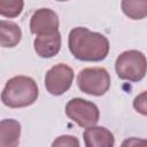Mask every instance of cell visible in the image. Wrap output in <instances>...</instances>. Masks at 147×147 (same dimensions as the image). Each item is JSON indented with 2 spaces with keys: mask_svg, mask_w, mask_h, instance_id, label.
Segmentation results:
<instances>
[{
  "mask_svg": "<svg viewBox=\"0 0 147 147\" xmlns=\"http://www.w3.org/2000/svg\"><path fill=\"white\" fill-rule=\"evenodd\" d=\"M68 46L70 53L77 60L85 62L102 61L109 53V41L107 37L84 26L74 28L69 32Z\"/></svg>",
  "mask_w": 147,
  "mask_h": 147,
  "instance_id": "1",
  "label": "cell"
},
{
  "mask_svg": "<svg viewBox=\"0 0 147 147\" xmlns=\"http://www.w3.org/2000/svg\"><path fill=\"white\" fill-rule=\"evenodd\" d=\"M39 90L34 79L28 76H15L10 78L1 93V101L9 108H24L34 103Z\"/></svg>",
  "mask_w": 147,
  "mask_h": 147,
  "instance_id": "2",
  "label": "cell"
},
{
  "mask_svg": "<svg viewBox=\"0 0 147 147\" xmlns=\"http://www.w3.org/2000/svg\"><path fill=\"white\" fill-rule=\"evenodd\" d=\"M115 71L123 80L140 82L147 74V57L137 49L125 51L116 59Z\"/></svg>",
  "mask_w": 147,
  "mask_h": 147,
  "instance_id": "3",
  "label": "cell"
},
{
  "mask_svg": "<svg viewBox=\"0 0 147 147\" xmlns=\"http://www.w3.org/2000/svg\"><path fill=\"white\" fill-rule=\"evenodd\" d=\"M77 85L86 94L101 96L110 87V75L105 68H85L77 76Z\"/></svg>",
  "mask_w": 147,
  "mask_h": 147,
  "instance_id": "4",
  "label": "cell"
},
{
  "mask_svg": "<svg viewBox=\"0 0 147 147\" xmlns=\"http://www.w3.org/2000/svg\"><path fill=\"white\" fill-rule=\"evenodd\" d=\"M65 114L80 127L94 126L100 117L98 106L82 98H74L68 101L65 105Z\"/></svg>",
  "mask_w": 147,
  "mask_h": 147,
  "instance_id": "5",
  "label": "cell"
},
{
  "mask_svg": "<svg viewBox=\"0 0 147 147\" xmlns=\"http://www.w3.org/2000/svg\"><path fill=\"white\" fill-rule=\"evenodd\" d=\"M74 70L64 63L53 65L45 75V87L52 95L59 96L65 93L72 85Z\"/></svg>",
  "mask_w": 147,
  "mask_h": 147,
  "instance_id": "6",
  "label": "cell"
},
{
  "mask_svg": "<svg viewBox=\"0 0 147 147\" xmlns=\"http://www.w3.org/2000/svg\"><path fill=\"white\" fill-rule=\"evenodd\" d=\"M59 16L49 8L37 9L30 20V31L36 36L53 34L59 31Z\"/></svg>",
  "mask_w": 147,
  "mask_h": 147,
  "instance_id": "7",
  "label": "cell"
},
{
  "mask_svg": "<svg viewBox=\"0 0 147 147\" xmlns=\"http://www.w3.org/2000/svg\"><path fill=\"white\" fill-rule=\"evenodd\" d=\"M33 48L40 57L49 59L55 56L61 49V34L55 32L53 34L37 36L33 41Z\"/></svg>",
  "mask_w": 147,
  "mask_h": 147,
  "instance_id": "8",
  "label": "cell"
},
{
  "mask_svg": "<svg viewBox=\"0 0 147 147\" xmlns=\"http://www.w3.org/2000/svg\"><path fill=\"white\" fill-rule=\"evenodd\" d=\"M84 141L86 147H114L115 138L105 126H90L84 132Z\"/></svg>",
  "mask_w": 147,
  "mask_h": 147,
  "instance_id": "9",
  "label": "cell"
},
{
  "mask_svg": "<svg viewBox=\"0 0 147 147\" xmlns=\"http://www.w3.org/2000/svg\"><path fill=\"white\" fill-rule=\"evenodd\" d=\"M21 124L13 118L0 122V147H18Z\"/></svg>",
  "mask_w": 147,
  "mask_h": 147,
  "instance_id": "10",
  "label": "cell"
},
{
  "mask_svg": "<svg viewBox=\"0 0 147 147\" xmlns=\"http://www.w3.org/2000/svg\"><path fill=\"white\" fill-rule=\"evenodd\" d=\"M22 39L21 28L10 21H0V44L2 47H15Z\"/></svg>",
  "mask_w": 147,
  "mask_h": 147,
  "instance_id": "11",
  "label": "cell"
},
{
  "mask_svg": "<svg viewBox=\"0 0 147 147\" xmlns=\"http://www.w3.org/2000/svg\"><path fill=\"white\" fill-rule=\"evenodd\" d=\"M121 8L131 20H142L147 16V0H123Z\"/></svg>",
  "mask_w": 147,
  "mask_h": 147,
  "instance_id": "12",
  "label": "cell"
},
{
  "mask_svg": "<svg viewBox=\"0 0 147 147\" xmlns=\"http://www.w3.org/2000/svg\"><path fill=\"white\" fill-rule=\"evenodd\" d=\"M24 2L22 0H0V14L5 17H16L23 10Z\"/></svg>",
  "mask_w": 147,
  "mask_h": 147,
  "instance_id": "13",
  "label": "cell"
},
{
  "mask_svg": "<svg viewBox=\"0 0 147 147\" xmlns=\"http://www.w3.org/2000/svg\"><path fill=\"white\" fill-rule=\"evenodd\" d=\"M52 147H80L78 138L75 136L70 134H63L57 138L52 142Z\"/></svg>",
  "mask_w": 147,
  "mask_h": 147,
  "instance_id": "14",
  "label": "cell"
},
{
  "mask_svg": "<svg viewBox=\"0 0 147 147\" xmlns=\"http://www.w3.org/2000/svg\"><path fill=\"white\" fill-rule=\"evenodd\" d=\"M133 108L140 115L147 116V91L138 94L133 100Z\"/></svg>",
  "mask_w": 147,
  "mask_h": 147,
  "instance_id": "15",
  "label": "cell"
},
{
  "mask_svg": "<svg viewBox=\"0 0 147 147\" xmlns=\"http://www.w3.org/2000/svg\"><path fill=\"white\" fill-rule=\"evenodd\" d=\"M121 147H147V139H141L137 137H131L125 139Z\"/></svg>",
  "mask_w": 147,
  "mask_h": 147,
  "instance_id": "16",
  "label": "cell"
}]
</instances>
